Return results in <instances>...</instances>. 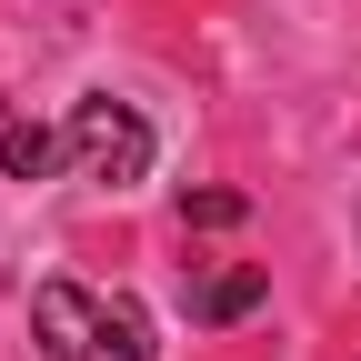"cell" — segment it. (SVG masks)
Masks as SVG:
<instances>
[{"instance_id":"1","label":"cell","mask_w":361,"mask_h":361,"mask_svg":"<svg viewBox=\"0 0 361 361\" xmlns=\"http://www.w3.org/2000/svg\"><path fill=\"white\" fill-rule=\"evenodd\" d=\"M30 341L51 361H151V311L130 291H90V281H40L30 291Z\"/></svg>"},{"instance_id":"2","label":"cell","mask_w":361,"mask_h":361,"mask_svg":"<svg viewBox=\"0 0 361 361\" xmlns=\"http://www.w3.org/2000/svg\"><path fill=\"white\" fill-rule=\"evenodd\" d=\"M71 171L80 180H101V191H141L151 180V161H161V141H151V121L130 111V101H111V90H90V101H71Z\"/></svg>"},{"instance_id":"3","label":"cell","mask_w":361,"mask_h":361,"mask_svg":"<svg viewBox=\"0 0 361 361\" xmlns=\"http://www.w3.org/2000/svg\"><path fill=\"white\" fill-rule=\"evenodd\" d=\"M271 301V271L261 261H231V271H211V281H191V322H241V311H261Z\"/></svg>"},{"instance_id":"4","label":"cell","mask_w":361,"mask_h":361,"mask_svg":"<svg viewBox=\"0 0 361 361\" xmlns=\"http://www.w3.org/2000/svg\"><path fill=\"white\" fill-rule=\"evenodd\" d=\"M61 151H71V130H51V121H0V171H11V180H40Z\"/></svg>"},{"instance_id":"5","label":"cell","mask_w":361,"mask_h":361,"mask_svg":"<svg viewBox=\"0 0 361 361\" xmlns=\"http://www.w3.org/2000/svg\"><path fill=\"white\" fill-rule=\"evenodd\" d=\"M241 211H251L241 191H191V201H180V221H191V231H231Z\"/></svg>"}]
</instances>
